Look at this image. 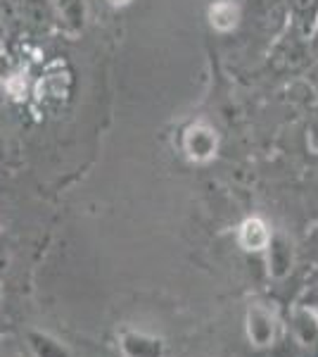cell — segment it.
Here are the masks:
<instances>
[{
    "mask_svg": "<svg viewBox=\"0 0 318 357\" xmlns=\"http://www.w3.org/2000/svg\"><path fill=\"white\" fill-rule=\"evenodd\" d=\"M121 350L126 357H161V341L145 333H124Z\"/></svg>",
    "mask_w": 318,
    "mask_h": 357,
    "instance_id": "6da1fadb",
    "label": "cell"
},
{
    "mask_svg": "<svg viewBox=\"0 0 318 357\" xmlns=\"http://www.w3.org/2000/svg\"><path fill=\"white\" fill-rule=\"evenodd\" d=\"M26 343H29V348H31L33 357H72L67 345H62L55 336H50V333L29 331Z\"/></svg>",
    "mask_w": 318,
    "mask_h": 357,
    "instance_id": "7a4b0ae2",
    "label": "cell"
},
{
    "mask_svg": "<svg viewBox=\"0 0 318 357\" xmlns=\"http://www.w3.org/2000/svg\"><path fill=\"white\" fill-rule=\"evenodd\" d=\"M214 143H216L214 141V134L207 126H193V129H188L183 146H186V153L190 158L205 160L214 153Z\"/></svg>",
    "mask_w": 318,
    "mask_h": 357,
    "instance_id": "3957f363",
    "label": "cell"
},
{
    "mask_svg": "<svg viewBox=\"0 0 318 357\" xmlns=\"http://www.w3.org/2000/svg\"><path fill=\"white\" fill-rule=\"evenodd\" d=\"M254 15L259 24L273 31L283 24L285 8H283V0H254Z\"/></svg>",
    "mask_w": 318,
    "mask_h": 357,
    "instance_id": "277c9868",
    "label": "cell"
},
{
    "mask_svg": "<svg viewBox=\"0 0 318 357\" xmlns=\"http://www.w3.org/2000/svg\"><path fill=\"white\" fill-rule=\"evenodd\" d=\"M240 243L247 248V250H262V248L269 243V231H266V224L262 220H250L245 222L240 231Z\"/></svg>",
    "mask_w": 318,
    "mask_h": 357,
    "instance_id": "5b68a950",
    "label": "cell"
},
{
    "mask_svg": "<svg viewBox=\"0 0 318 357\" xmlns=\"http://www.w3.org/2000/svg\"><path fill=\"white\" fill-rule=\"evenodd\" d=\"M250 336L257 345H266L273 336V324H271L269 314L262 312V310H254L250 314Z\"/></svg>",
    "mask_w": 318,
    "mask_h": 357,
    "instance_id": "8992f818",
    "label": "cell"
},
{
    "mask_svg": "<svg viewBox=\"0 0 318 357\" xmlns=\"http://www.w3.org/2000/svg\"><path fill=\"white\" fill-rule=\"evenodd\" d=\"M212 24L216 29H230L238 24V8H235L233 3H216L212 8Z\"/></svg>",
    "mask_w": 318,
    "mask_h": 357,
    "instance_id": "52a82bcc",
    "label": "cell"
},
{
    "mask_svg": "<svg viewBox=\"0 0 318 357\" xmlns=\"http://www.w3.org/2000/svg\"><path fill=\"white\" fill-rule=\"evenodd\" d=\"M57 8H60L62 20L67 24H72L74 29L81 26V22H84V3L81 0H57Z\"/></svg>",
    "mask_w": 318,
    "mask_h": 357,
    "instance_id": "ba28073f",
    "label": "cell"
},
{
    "mask_svg": "<svg viewBox=\"0 0 318 357\" xmlns=\"http://www.w3.org/2000/svg\"><path fill=\"white\" fill-rule=\"evenodd\" d=\"M24 17L31 22V24L43 26V24H48L50 13H48V8H45L43 0H26V3H24Z\"/></svg>",
    "mask_w": 318,
    "mask_h": 357,
    "instance_id": "9c48e42d",
    "label": "cell"
},
{
    "mask_svg": "<svg viewBox=\"0 0 318 357\" xmlns=\"http://www.w3.org/2000/svg\"><path fill=\"white\" fill-rule=\"evenodd\" d=\"M316 5H318V0H290V8H292V13L297 15L299 22H311L309 17L314 15Z\"/></svg>",
    "mask_w": 318,
    "mask_h": 357,
    "instance_id": "30bf717a",
    "label": "cell"
},
{
    "mask_svg": "<svg viewBox=\"0 0 318 357\" xmlns=\"http://www.w3.org/2000/svg\"><path fill=\"white\" fill-rule=\"evenodd\" d=\"M5 38V20H3V15H0V41Z\"/></svg>",
    "mask_w": 318,
    "mask_h": 357,
    "instance_id": "8fae6325",
    "label": "cell"
},
{
    "mask_svg": "<svg viewBox=\"0 0 318 357\" xmlns=\"http://www.w3.org/2000/svg\"><path fill=\"white\" fill-rule=\"evenodd\" d=\"M109 3H112V5H126L129 0H109Z\"/></svg>",
    "mask_w": 318,
    "mask_h": 357,
    "instance_id": "7c38bea8",
    "label": "cell"
},
{
    "mask_svg": "<svg viewBox=\"0 0 318 357\" xmlns=\"http://www.w3.org/2000/svg\"><path fill=\"white\" fill-rule=\"evenodd\" d=\"M0 303H3V286H0Z\"/></svg>",
    "mask_w": 318,
    "mask_h": 357,
    "instance_id": "4fadbf2b",
    "label": "cell"
}]
</instances>
